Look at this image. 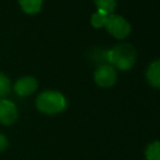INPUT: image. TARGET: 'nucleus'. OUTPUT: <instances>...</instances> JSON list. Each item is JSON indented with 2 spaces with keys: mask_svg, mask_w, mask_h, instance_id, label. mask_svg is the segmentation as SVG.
I'll list each match as a JSON object with an SVG mask.
<instances>
[{
  "mask_svg": "<svg viewBox=\"0 0 160 160\" xmlns=\"http://www.w3.org/2000/svg\"><path fill=\"white\" fill-rule=\"evenodd\" d=\"M95 3L98 8V11H101L108 15L113 12L117 6L116 0H95Z\"/></svg>",
  "mask_w": 160,
  "mask_h": 160,
  "instance_id": "9",
  "label": "nucleus"
},
{
  "mask_svg": "<svg viewBox=\"0 0 160 160\" xmlns=\"http://www.w3.org/2000/svg\"><path fill=\"white\" fill-rule=\"evenodd\" d=\"M38 110L46 114H57L67 107V100L61 93L56 91H47L42 93L36 99Z\"/></svg>",
  "mask_w": 160,
  "mask_h": 160,
  "instance_id": "2",
  "label": "nucleus"
},
{
  "mask_svg": "<svg viewBox=\"0 0 160 160\" xmlns=\"http://www.w3.org/2000/svg\"><path fill=\"white\" fill-rule=\"evenodd\" d=\"M10 93V80L0 72V98H3Z\"/></svg>",
  "mask_w": 160,
  "mask_h": 160,
  "instance_id": "12",
  "label": "nucleus"
},
{
  "mask_svg": "<svg viewBox=\"0 0 160 160\" xmlns=\"http://www.w3.org/2000/svg\"><path fill=\"white\" fill-rule=\"evenodd\" d=\"M147 160H160V142L150 144L146 150Z\"/></svg>",
  "mask_w": 160,
  "mask_h": 160,
  "instance_id": "10",
  "label": "nucleus"
},
{
  "mask_svg": "<svg viewBox=\"0 0 160 160\" xmlns=\"http://www.w3.org/2000/svg\"><path fill=\"white\" fill-rule=\"evenodd\" d=\"M117 72L109 64L100 65L95 72V82L101 87H110L116 83Z\"/></svg>",
  "mask_w": 160,
  "mask_h": 160,
  "instance_id": "4",
  "label": "nucleus"
},
{
  "mask_svg": "<svg viewBox=\"0 0 160 160\" xmlns=\"http://www.w3.org/2000/svg\"><path fill=\"white\" fill-rule=\"evenodd\" d=\"M146 76L152 86L160 88V60L154 61L148 67Z\"/></svg>",
  "mask_w": 160,
  "mask_h": 160,
  "instance_id": "7",
  "label": "nucleus"
},
{
  "mask_svg": "<svg viewBox=\"0 0 160 160\" xmlns=\"http://www.w3.org/2000/svg\"><path fill=\"white\" fill-rule=\"evenodd\" d=\"M37 81L33 76H24L19 81H17L14 85V91L17 95L21 97L30 96L37 89Z\"/></svg>",
  "mask_w": 160,
  "mask_h": 160,
  "instance_id": "6",
  "label": "nucleus"
},
{
  "mask_svg": "<svg viewBox=\"0 0 160 160\" xmlns=\"http://www.w3.org/2000/svg\"><path fill=\"white\" fill-rule=\"evenodd\" d=\"M105 28L113 37L123 39L130 34L131 25L123 17L118 14H109L105 23Z\"/></svg>",
  "mask_w": 160,
  "mask_h": 160,
  "instance_id": "3",
  "label": "nucleus"
},
{
  "mask_svg": "<svg viewBox=\"0 0 160 160\" xmlns=\"http://www.w3.org/2000/svg\"><path fill=\"white\" fill-rule=\"evenodd\" d=\"M18 119V109L12 101L0 99V122L4 125H10Z\"/></svg>",
  "mask_w": 160,
  "mask_h": 160,
  "instance_id": "5",
  "label": "nucleus"
},
{
  "mask_svg": "<svg viewBox=\"0 0 160 160\" xmlns=\"http://www.w3.org/2000/svg\"><path fill=\"white\" fill-rule=\"evenodd\" d=\"M22 10L28 14H35L42 9V0H19Z\"/></svg>",
  "mask_w": 160,
  "mask_h": 160,
  "instance_id": "8",
  "label": "nucleus"
},
{
  "mask_svg": "<svg viewBox=\"0 0 160 160\" xmlns=\"http://www.w3.org/2000/svg\"><path fill=\"white\" fill-rule=\"evenodd\" d=\"M107 17H108V14H106V13L101 12V11H97L95 14H93V17H92V20H91L92 25L96 28L105 26Z\"/></svg>",
  "mask_w": 160,
  "mask_h": 160,
  "instance_id": "11",
  "label": "nucleus"
},
{
  "mask_svg": "<svg viewBox=\"0 0 160 160\" xmlns=\"http://www.w3.org/2000/svg\"><path fill=\"white\" fill-rule=\"evenodd\" d=\"M107 60L111 67L119 70H130L136 61V50L130 44H120L107 52Z\"/></svg>",
  "mask_w": 160,
  "mask_h": 160,
  "instance_id": "1",
  "label": "nucleus"
},
{
  "mask_svg": "<svg viewBox=\"0 0 160 160\" xmlns=\"http://www.w3.org/2000/svg\"><path fill=\"white\" fill-rule=\"evenodd\" d=\"M8 139L4 135L0 134V152H3V150L7 149L8 147Z\"/></svg>",
  "mask_w": 160,
  "mask_h": 160,
  "instance_id": "13",
  "label": "nucleus"
}]
</instances>
